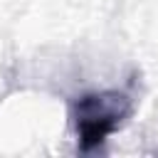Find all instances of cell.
Instances as JSON below:
<instances>
[{
  "label": "cell",
  "instance_id": "6da1fadb",
  "mask_svg": "<svg viewBox=\"0 0 158 158\" xmlns=\"http://www.w3.org/2000/svg\"><path fill=\"white\" fill-rule=\"evenodd\" d=\"M133 114V99L123 89L86 91L72 101V123L77 131L79 151H99L111 133H116Z\"/></svg>",
  "mask_w": 158,
  "mask_h": 158
}]
</instances>
